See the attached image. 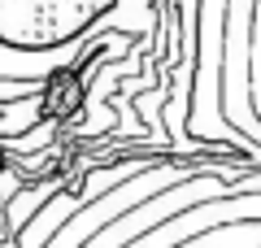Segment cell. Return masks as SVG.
Returning a JSON list of instances; mask_svg holds the SVG:
<instances>
[{
    "mask_svg": "<svg viewBox=\"0 0 261 248\" xmlns=\"http://www.w3.org/2000/svg\"><path fill=\"white\" fill-rule=\"evenodd\" d=\"M118 0H0V48L9 53H53L70 48Z\"/></svg>",
    "mask_w": 261,
    "mask_h": 248,
    "instance_id": "1",
    "label": "cell"
}]
</instances>
